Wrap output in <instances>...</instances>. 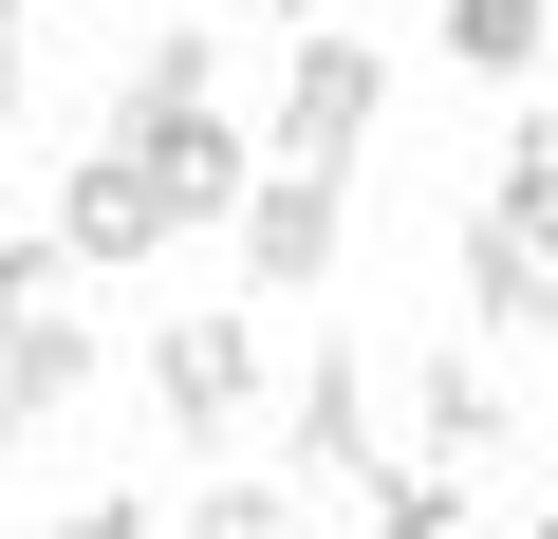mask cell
Masks as SVG:
<instances>
[{"instance_id":"1","label":"cell","mask_w":558,"mask_h":539,"mask_svg":"<svg viewBox=\"0 0 558 539\" xmlns=\"http://www.w3.org/2000/svg\"><path fill=\"white\" fill-rule=\"evenodd\" d=\"M260 317H168L149 335V409H168V446H242L260 428Z\"/></svg>"},{"instance_id":"2","label":"cell","mask_w":558,"mask_h":539,"mask_svg":"<svg viewBox=\"0 0 558 539\" xmlns=\"http://www.w3.org/2000/svg\"><path fill=\"white\" fill-rule=\"evenodd\" d=\"M336 242H354V168L260 149V186H242V280H260V298H317V280H336Z\"/></svg>"},{"instance_id":"3","label":"cell","mask_w":558,"mask_h":539,"mask_svg":"<svg viewBox=\"0 0 558 539\" xmlns=\"http://www.w3.org/2000/svg\"><path fill=\"white\" fill-rule=\"evenodd\" d=\"M373 131H391V57H373V38H336V20H317V38H299V57H279V149H299V168H354V149H373Z\"/></svg>"},{"instance_id":"4","label":"cell","mask_w":558,"mask_h":539,"mask_svg":"<svg viewBox=\"0 0 558 539\" xmlns=\"http://www.w3.org/2000/svg\"><path fill=\"white\" fill-rule=\"evenodd\" d=\"M168 223H186V186H168L131 131H94V149H75V186H57V242H75V260H149Z\"/></svg>"},{"instance_id":"5","label":"cell","mask_w":558,"mask_h":539,"mask_svg":"<svg viewBox=\"0 0 558 539\" xmlns=\"http://www.w3.org/2000/svg\"><path fill=\"white\" fill-rule=\"evenodd\" d=\"M279 465H299V502H317V483L354 502V483L391 465V446H373V354H354V335H336V354L299 372V409H279Z\"/></svg>"},{"instance_id":"6","label":"cell","mask_w":558,"mask_h":539,"mask_svg":"<svg viewBox=\"0 0 558 539\" xmlns=\"http://www.w3.org/2000/svg\"><path fill=\"white\" fill-rule=\"evenodd\" d=\"M502 446H521L502 372H484V354H428V372H410V465H465V483H484Z\"/></svg>"},{"instance_id":"7","label":"cell","mask_w":558,"mask_h":539,"mask_svg":"<svg viewBox=\"0 0 558 539\" xmlns=\"http://www.w3.org/2000/svg\"><path fill=\"white\" fill-rule=\"evenodd\" d=\"M465 317L484 335H558V242H521V223L465 205Z\"/></svg>"},{"instance_id":"8","label":"cell","mask_w":558,"mask_h":539,"mask_svg":"<svg viewBox=\"0 0 558 539\" xmlns=\"http://www.w3.org/2000/svg\"><path fill=\"white\" fill-rule=\"evenodd\" d=\"M205 112H223V38H149V57H131V94H112V131H131V149H168V131H205Z\"/></svg>"},{"instance_id":"9","label":"cell","mask_w":558,"mask_h":539,"mask_svg":"<svg viewBox=\"0 0 558 539\" xmlns=\"http://www.w3.org/2000/svg\"><path fill=\"white\" fill-rule=\"evenodd\" d=\"M354 539H484V483L465 465H373L354 483Z\"/></svg>"},{"instance_id":"10","label":"cell","mask_w":558,"mask_h":539,"mask_svg":"<svg viewBox=\"0 0 558 539\" xmlns=\"http://www.w3.org/2000/svg\"><path fill=\"white\" fill-rule=\"evenodd\" d=\"M75 391H94V335H75V317H38V335H0V446H20V428H57Z\"/></svg>"},{"instance_id":"11","label":"cell","mask_w":558,"mask_h":539,"mask_svg":"<svg viewBox=\"0 0 558 539\" xmlns=\"http://www.w3.org/2000/svg\"><path fill=\"white\" fill-rule=\"evenodd\" d=\"M428 38H447L465 75H539V57H558V0H447Z\"/></svg>"},{"instance_id":"12","label":"cell","mask_w":558,"mask_h":539,"mask_svg":"<svg viewBox=\"0 0 558 539\" xmlns=\"http://www.w3.org/2000/svg\"><path fill=\"white\" fill-rule=\"evenodd\" d=\"M484 223L558 242V112H521V131H502V168H484Z\"/></svg>"},{"instance_id":"13","label":"cell","mask_w":558,"mask_h":539,"mask_svg":"<svg viewBox=\"0 0 558 539\" xmlns=\"http://www.w3.org/2000/svg\"><path fill=\"white\" fill-rule=\"evenodd\" d=\"M168 539H299V483H186Z\"/></svg>"},{"instance_id":"14","label":"cell","mask_w":558,"mask_h":539,"mask_svg":"<svg viewBox=\"0 0 558 539\" xmlns=\"http://www.w3.org/2000/svg\"><path fill=\"white\" fill-rule=\"evenodd\" d=\"M57 260H75L57 223H0V335H38V317H57Z\"/></svg>"},{"instance_id":"15","label":"cell","mask_w":558,"mask_h":539,"mask_svg":"<svg viewBox=\"0 0 558 539\" xmlns=\"http://www.w3.org/2000/svg\"><path fill=\"white\" fill-rule=\"evenodd\" d=\"M57 539H168V502H131V483H112V502H75Z\"/></svg>"},{"instance_id":"16","label":"cell","mask_w":558,"mask_h":539,"mask_svg":"<svg viewBox=\"0 0 558 539\" xmlns=\"http://www.w3.org/2000/svg\"><path fill=\"white\" fill-rule=\"evenodd\" d=\"M38 94V0H0V112Z\"/></svg>"},{"instance_id":"17","label":"cell","mask_w":558,"mask_h":539,"mask_svg":"<svg viewBox=\"0 0 558 539\" xmlns=\"http://www.w3.org/2000/svg\"><path fill=\"white\" fill-rule=\"evenodd\" d=\"M242 20H279V38H317V20H336V0H242Z\"/></svg>"},{"instance_id":"18","label":"cell","mask_w":558,"mask_h":539,"mask_svg":"<svg viewBox=\"0 0 558 539\" xmlns=\"http://www.w3.org/2000/svg\"><path fill=\"white\" fill-rule=\"evenodd\" d=\"M502 539H558V520H502Z\"/></svg>"}]
</instances>
